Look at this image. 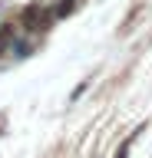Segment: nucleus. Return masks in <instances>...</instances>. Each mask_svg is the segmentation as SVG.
<instances>
[{"label":"nucleus","instance_id":"obj_1","mask_svg":"<svg viewBox=\"0 0 152 158\" xmlns=\"http://www.w3.org/2000/svg\"><path fill=\"white\" fill-rule=\"evenodd\" d=\"M23 23H27V30H37V33H43V30H50L53 13L33 3V7H27V10H23Z\"/></svg>","mask_w":152,"mask_h":158},{"label":"nucleus","instance_id":"obj_4","mask_svg":"<svg viewBox=\"0 0 152 158\" xmlns=\"http://www.w3.org/2000/svg\"><path fill=\"white\" fill-rule=\"evenodd\" d=\"M132 138H136V135H132ZM132 138H126V142L119 145V152H116V158H126V155H129V145H132Z\"/></svg>","mask_w":152,"mask_h":158},{"label":"nucleus","instance_id":"obj_3","mask_svg":"<svg viewBox=\"0 0 152 158\" xmlns=\"http://www.w3.org/2000/svg\"><path fill=\"white\" fill-rule=\"evenodd\" d=\"M10 53H13L17 59L30 56V43H23V40H13V43H10Z\"/></svg>","mask_w":152,"mask_h":158},{"label":"nucleus","instance_id":"obj_2","mask_svg":"<svg viewBox=\"0 0 152 158\" xmlns=\"http://www.w3.org/2000/svg\"><path fill=\"white\" fill-rule=\"evenodd\" d=\"M10 43H13V23H3L0 27V56L10 53Z\"/></svg>","mask_w":152,"mask_h":158}]
</instances>
